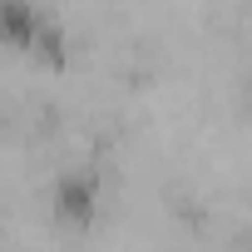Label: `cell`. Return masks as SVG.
Here are the masks:
<instances>
[{"label":"cell","instance_id":"2","mask_svg":"<svg viewBox=\"0 0 252 252\" xmlns=\"http://www.w3.org/2000/svg\"><path fill=\"white\" fill-rule=\"evenodd\" d=\"M40 20H45V10L25 5V0H0V45L30 50L35 35H40Z\"/></svg>","mask_w":252,"mask_h":252},{"label":"cell","instance_id":"1","mask_svg":"<svg viewBox=\"0 0 252 252\" xmlns=\"http://www.w3.org/2000/svg\"><path fill=\"white\" fill-rule=\"evenodd\" d=\"M99 203H104V163L99 158H84V163H69L55 173V188H50V222L60 232H94L99 222Z\"/></svg>","mask_w":252,"mask_h":252},{"label":"cell","instance_id":"3","mask_svg":"<svg viewBox=\"0 0 252 252\" xmlns=\"http://www.w3.org/2000/svg\"><path fill=\"white\" fill-rule=\"evenodd\" d=\"M227 247H232V252H252V227H242V232H237Z\"/></svg>","mask_w":252,"mask_h":252}]
</instances>
